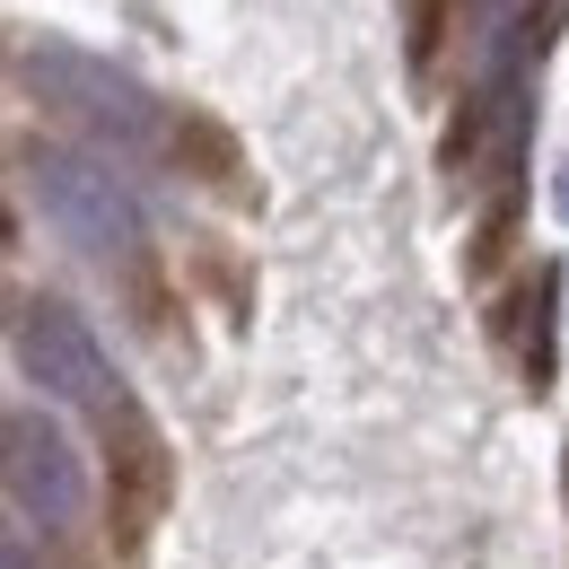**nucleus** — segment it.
Returning a JSON list of instances; mask_svg holds the SVG:
<instances>
[{"label": "nucleus", "instance_id": "1", "mask_svg": "<svg viewBox=\"0 0 569 569\" xmlns=\"http://www.w3.org/2000/svg\"><path fill=\"white\" fill-rule=\"evenodd\" d=\"M18 71H27V88H36L44 106H62L71 123L106 132L114 149H167V132H176V114L149 97L141 79L114 71V62H97V53H79V44L27 36V44H18Z\"/></svg>", "mask_w": 569, "mask_h": 569}, {"label": "nucleus", "instance_id": "3", "mask_svg": "<svg viewBox=\"0 0 569 569\" xmlns=\"http://www.w3.org/2000/svg\"><path fill=\"white\" fill-rule=\"evenodd\" d=\"M9 342H18L27 377H36L53 403H79V412H97V421L123 403V386H114V368L97 351V333L79 325L62 298H18V307H9Z\"/></svg>", "mask_w": 569, "mask_h": 569}, {"label": "nucleus", "instance_id": "4", "mask_svg": "<svg viewBox=\"0 0 569 569\" xmlns=\"http://www.w3.org/2000/svg\"><path fill=\"white\" fill-rule=\"evenodd\" d=\"M167 499H176L167 429L149 421L141 403H114V412H106V526H114L123 552H141L149 535H158Z\"/></svg>", "mask_w": 569, "mask_h": 569}, {"label": "nucleus", "instance_id": "5", "mask_svg": "<svg viewBox=\"0 0 569 569\" xmlns=\"http://www.w3.org/2000/svg\"><path fill=\"white\" fill-rule=\"evenodd\" d=\"M9 456V491H18V508L27 517H44V526H71L79 508H88V465H79V447L62 438L53 421H9V438H0Z\"/></svg>", "mask_w": 569, "mask_h": 569}, {"label": "nucleus", "instance_id": "6", "mask_svg": "<svg viewBox=\"0 0 569 569\" xmlns=\"http://www.w3.org/2000/svg\"><path fill=\"white\" fill-rule=\"evenodd\" d=\"M0 569H36V561H27V552H18V543H0Z\"/></svg>", "mask_w": 569, "mask_h": 569}, {"label": "nucleus", "instance_id": "2", "mask_svg": "<svg viewBox=\"0 0 569 569\" xmlns=\"http://www.w3.org/2000/svg\"><path fill=\"white\" fill-rule=\"evenodd\" d=\"M27 193H36V211L62 228V246H79V254L123 263V254L141 246V202H132V184H123L106 158L44 149V158L27 167Z\"/></svg>", "mask_w": 569, "mask_h": 569}]
</instances>
